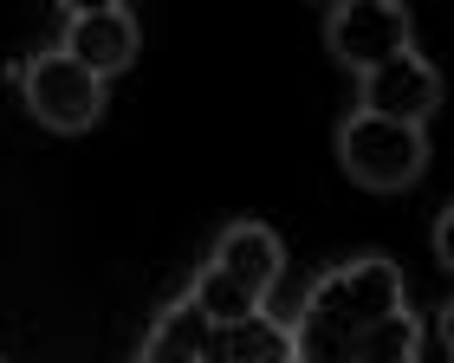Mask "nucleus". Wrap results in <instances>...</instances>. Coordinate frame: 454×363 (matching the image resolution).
<instances>
[{"label": "nucleus", "mask_w": 454, "mask_h": 363, "mask_svg": "<svg viewBox=\"0 0 454 363\" xmlns=\"http://www.w3.org/2000/svg\"><path fill=\"white\" fill-rule=\"evenodd\" d=\"M344 363H422V325H416V312H389L377 318L370 331H357V344H350Z\"/></svg>", "instance_id": "nucleus-10"}, {"label": "nucleus", "mask_w": 454, "mask_h": 363, "mask_svg": "<svg viewBox=\"0 0 454 363\" xmlns=\"http://www.w3.org/2000/svg\"><path fill=\"white\" fill-rule=\"evenodd\" d=\"M66 58H78L98 85L117 72H130L137 66V52H143V27H137V13L130 7H78L66 19V46H59Z\"/></svg>", "instance_id": "nucleus-6"}, {"label": "nucleus", "mask_w": 454, "mask_h": 363, "mask_svg": "<svg viewBox=\"0 0 454 363\" xmlns=\"http://www.w3.org/2000/svg\"><path fill=\"white\" fill-rule=\"evenodd\" d=\"M201 363H293V325H279L273 312H254L240 325H208Z\"/></svg>", "instance_id": "nucleus-8"}, {"label": "nucleus", "mask_w": 454, "mask_h": 363, "mask_svg": "<svg viewBox=\"0 0 454 363\" xmlns=\"http://www.w3.org/2000/svg\"><path fill=\"white\" fill-rule=\"evenodd\" d=\"M208 266H215L221 279H234L254 305H266L273 286H279V273H286V247H279L273 228H260V220H234V228L221 234V247H215Z\"/></svg>", "instance_id": "nucleus-7"}, {"label": "nucleus", "mask_w": 454, "mask_h": 363, "mask_svg": "<svg viewBox=\"0 0 454 363\" xmlns=\"http://www.w3.org/2000/svg\"><path fill=\"white\" fill-rule=\"evenodd\" d=\"M20 91H27V111H33L46 130H59V136L91 130L98 111H105V85H98V78L78 66V58H66L59 46L27 58V72H20Z\"/></svg>", "instance_id": "nucleus-3"}, {"label": "nucleus", "mask_w": 454, "mask_h": 363, "mask_svg": "<svg viewBox=\"0 0 454 363\" xmlns=\"http://www.w3.org/2000/svg\"><path fill=\"white\" fill-rule=\"evenodd\" d=\"M338 163L344 175L370 195H396L409 189L422 169H428V130H409V124H383V117H344L338 130Z\"/></svg>", "instance_id": "nucleus-2"}, {"label": "nucleus", "mask_w": 454, "mask_h": 363, "mask_svg": "<svg viewBox=\"0 0 454 363\" xmlns=\"http://www.w3.org/2000/svg\"><path fill=\"white\" fill-rule=\"evenodd\" d=\"M364 91V117H383V124H409V130H428V117L442 111V72L428 66L422 52H396L383 58L377 72L357 78Z\"/></svg>", "instance_id": "nucleus-4"}, {"label": "nucleus", "mask_w": 454, "mask_h": 363, "mask_svg": "<svg viewBox=\"0 0 454 363\" xmlns=\"http://www.w3.org/2000/svg\"><path fill=\"white\" fill-rule=\"evenodd\" d=\"M201 337H208V318H201L189 298H182V305H169V312L150 325L137 363H201Z\"/></svg>", "instance_id": "nucleus-9"}, {"label": "nucleus", "mask_w": 454, "mask_h": 363, "mask_svg": "<svg viewBox=\"0 0 454 363\" xmlns=\"http://www.w3.org/2000/svg\"><path fill=\"white\" fill-rule=\"evenodd\" d=\"M189 305L208 318V325H240V318H254V312H266V305H254L234 279H221L215 266H201L195 273V286H189Z\"/></svg>", "instance_id": "nucleus-11"}, {"label": "nucleus", "mask_w": 454, "mask_h": 363, "mask_svg": "<svg viewBox=\"0 0 454 363\" xmlns=\"http://www.w3.org/2000/svg\"><path fill=\"white\" fill-rule=\"evenodd\" d=\"M435 247H442V266H454V214H442V228H435Z\"/></svg>", "instance_id": "nucleus-12"}, {"label": "nucleus", "mask_w": 454, "mask_h": 363, "mask_svg": "<svg viewBox=\"0 0 454 363\" xmlns=\"http://www.w3.org/2000/svg\"><path fill=\"white\" fill-rule=\"evenodd\" d=\"M389 312H403L396 259L370 253V259H350V266L325 273L312 286V298H305L299 325H293V363H344L357 331H370Z\"/></svg>", "instance_id": "nucleus-1"}, {"label": "nucleus", "mask_w": 454, "mask_h": 363, "mask_svg": "<svg viewBox=\"0 0 454 363\" xmlns=\"http://www.w3.org/2000/svg\"><path fill=\"white\" fill-rule=\"evenodd\" d=\"M409 13L396 7V0H344V7H332V19H325V39H332V52L344 58L350 72H377L383 58L409 52Z\"/></svg>", "instance_id": "nucleus-5"}]
</instances>
